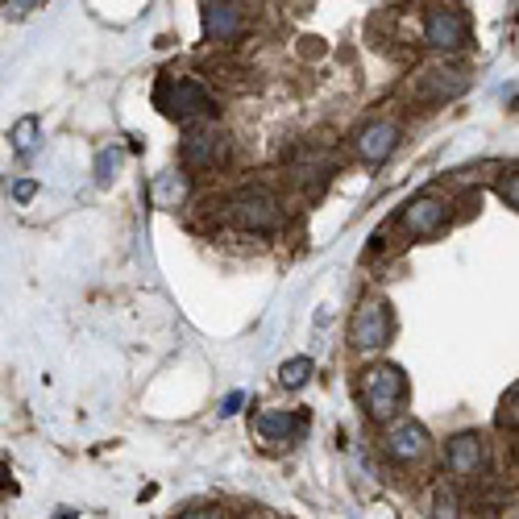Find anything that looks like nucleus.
<instances>
[{
	"label": "nucleus",
	"mask_w": 519,
	"mask_h": 519,
	"mask_svg": "<svg viewBox=\"0 0 519 519\" xmlns=\"http://www.w3.org/2000/svg\"><path fill=\"white\" fill-rule=\"evenodd\" d=\"M407 395V378L399 366L391 362H378L362 374V403H366V412L374 420H391L399 412V403Z\"/></svg>",
	"instance_id": "obj_1"
},
{
	"label": "nucleus",
	"mask_w": 519,
	"mask_h": 519,
	"mask_svg": "<svg viewBox=\"0 0 519 519\" xmlns=\"http://www.w3.org/2000/svg\"><path fill=\"white\" fill-rule=\"evenodd\" d=\"M158 108L167 113L171 121H183V125H196V121H208L216 113L212 96L196 84V79H167V84L158 88Z\"/></svg>",
	"instance_id": "obj_2"
},
{
	"label": "nucleus",
	"mask_w": 519,
	"mask_h": 519,
	"mask_svg": "<svg viewBox=\"0 0 519 519\" xmlns=\"http://www.w3.org/2000/svg\"><path fill=\"white\" fill-rule=\"evenodd\" d=\"M424 42L432 50H461L470 42V17L457 5H436L424 13Z\"/></svg>",
	"instance_id": "obj_3"
},
{
	"label": "nucleus",
	"mask_w": 519,
	"mask_h": 519,
	"mask_svg": "<svg viewBox=\"0 0 519 519\" xmlns=\"http://www.w3.org/2000/svg\"><path fill=\"white\" fill-rule=\"evenodd\" d=\"M225 154H229V142H225L221 129L187 125V142H183V162H187V167L212 171V167H221V162H225Z\"/></svg>",
	"instance_id": "obj_4"
},
{
	"label": "nucleus",
	"mask_w": 519,
	"mask_h": 519,
	"mask_svg": "<svg viewBox=\"0 0 519 519\" xmlns=\"http://www.w3.org/2000/svg\"><path fill=\"white\" fill-rule=\"evenodd\" d=\"M233 221L241 229H250V233H270L279 225V200L270 196V191H262V187L241 191V196L233 200Z\"/></svg>",
	"instance_id": "obj_5"
},
{
	"label": "nucleus",
	"mask_w": 519,
	"mask_h": 519,
	"mask_svg": "<svg viewBox=\"0 0 519 519\" xmlns=\"http://www.w3.org/2000/svg\"><path fill=\"white\" fill-rule=\"evenodd\" d=\"M353 345L358 349H378L387 345L391 337V308L382 304V299H370V304L358 308V316H353Z\"/></svg>",
	"instance_id": "obj_6"
},
{
	"label": "nucleus",
	"mask_w": 519,
	"mask_h": 519,
	"mask_svg": "<svg viewBox=\"0 0 519 519\" xmlns=\"http://www.w3.org/2000/svg\"><path fill=\"white\" fill-rule=\"evenodd\" d=\"M399 146V125L395 121H370L358 138H353V150H358L362 162H370V167H378V162H387Z\"/></svg>",
	"instance_id": "obj_7"
},
{
	"label": "nucleus",
	"mask_w": 519,
	"mask_h": 519,
	"mask_svg": "<svg viewBox=\"0 0 519 519\" xmlns=\"http://www.w3.org/2000/svg\"><path fill=\"white\" fill-rule=\"evenodd\" d=\"M482 461H486V449H482L478 432H457L449 441V449H445V466L457 478H474L482 470Z\"/></svg>",
	"instance_id": "obj_8"
},
{
	"label": "nucleus",
	"mask_w": 519,
	"mask_h": 519,
	"mask_svg": "<svg viewBox=\"0 0 519 519\" xmlns=\"http://www.w3.org/2000/svg\"><path fill=\"white\" fill-rule=\"evenodd\" d=\"M304 416H295V412H283V407H266V412L258 416V436L266 445H295L299 436H304Z\"/></svg>",
	"instance_id": "obj_9"
},
{
	"label": "nucleus",
	"mask_w": 519,
	"mask_h": 519,
	"mask_svg": "<svg viewBox=\"0 0 519 519\" xmlns=\"http://www.w3.org/2000/svg\"><path fill=\"white\" fill-rule=\"evenodd\" d=\"M387 453L395 457V461H420L424 453H428V432H424V424H416V420H399V424H391L387 428Z\"/></svg>",
	"instance_id": "obj_10"
},
{
	"label": "nucleus",
	"mask_w": 519,
	"mask_h": 519,
	"mask_svg": "<svg viewBox=\"0 0 519 519\" xmlns=\"http://www.w3.org/2000/svg\"><path fill=\"white\" fill-rule=\"evenodd\" d=\"M445 216H449V204L445 200H436V196H416L412 204L403 208V229L412 233V237H428L445 225Z\"/></svg>",
	"instance_id": "obj_11"
},
{
	"label": "nucleus",
	"mask_w": 519,
	"mask_h": 519,
	"mask_svg": "<svg viewBox=\"0 0 519 519\" xmlns=\"http://www.w3.org/2000/svg\"><path fill=\"white\" fill-rule=\"evenodd\" d=\"M241 25H245V5H233V0H212V5H204V34L212 42L237 38Z\"/></svg>",
	"instance_id": "obj_12"
},
{
	"label": "nucleus",
	"mask_w": 519,
	"mask_h": 519,
	"mask_svg": "<svg viewBox=\"0 0 519 519\" xmlns=\"http://www.w3.org/2000/svg\"><path fill=\"white\" fill-rule=\"evenodd\" d=\"M466 84H470V75L466 71H457V67H428L424 75H420V96L424 100H449V96H457V92H466Z\"/></svg>",
	"instance_id": "obj_13"
},
{
	"label": "nucleus",
	"mask_w": 519,
	"mask_h": 519,
	"mask_svg": "<svg viewBox=\"0 0 519 519\" xmlns=\"http://www.w3.org/2000/svg\"><path fill=\"white\" fill-rule=\"evenodd\" d=\"M150 196H154L158 208H179V204L187 200V175L162 171V175L154 179V187H150Z\"/></svg>",
	"instance_id": "obj_14"
},
{
	"label": "nucleus",
	"mask_w": 519,
	"mask_h": 519,
	"mask_svg": "<svg viewBox=\"0 0 519 519\" xmlns=\"http://www.w3.org/2000/svg\"><path fill=\"white\" fill-rule=\"evenodd\" d=\"M13 150L21 154V158H30L34 150H38V138H42V125H38V117H21L17 125H13Z\"/></svg>",
	"instance_id": "obj_15"
},
{
	"label": "nucleus",
	"mask_w": 519,
	"mask_h": 519,
	"mask_svg": "<svg viewBox=\"0 0 519 519\" xmlns=\"http://www.w3.org/2000/svg\"><path fill=\"white\" fill-rule=\"evenodd\" d=\"M312 358H287L283 366H279V387H287V391H299L304 382L312 378Z\"/></svg>",
	"instance_id": "obj_16"
},
{
	"label": "nucleus",
	"mask_w": 519,
	"mask_h": 519,
	"mask_svg": "<svg viewBox=\"0 0 519 519\" xmlns=\"http://www.w3.org/2000/svg\"><path fill=\"white\" fill-rule=\"evenodd\" d=\"M121 162H125V150H121V146H104V150L96 154V179H100V183H113L117 171H121Z\"/></svg>",
	"instance_id": "obj_17"
},
{
	"label": "nucleus",
	"mask_w": 519,
	"mask_h": 519,
	"mask_svg": "<svg viewBox=\"0 0 519 519\" xmlns=\"http://www.w3.org/2000/svg\"><path fill=\"white\" fill-rule=\"evenodd\" d=\"M34 196H38V183H34V179H21V183H13V200H17V204H30Z\"/></svg>",
	"instance_id": "obj_18"
},
{
	"label": "nucleus",
	"mask_w": 519,
	"mask_h": 519,
	"mask_svg": "<svg viewBox=\"0 0 519 519\" xmlns=\"http://www.w3.org/2000/svg\"><path fill=\"white\" fill-rule=\"evenodd\" d=\"M499 196H503V200H507V204H511V208H515V204H519V187H515V175H511V179H503V183H499Z\"/></svg>",
	"instance_id": "obj_19"
},
{
	"label": "nucleus",
	"mask_w": 519,
	"mask_h": 519,
	"mask_svg": "<svg viewBox=\"0 0 519 519\" xmlns=\"http://www.w3.org/2000/svg\"><path fill=\"white\" fill-rule=\"evenodd\" d=\"M38 5H34V0H21V5H9V17H25V13H34Z\"/></svg>",
	"instance_id": "obj_20"
},
{
	"label": "nucleus",
	"mask_w": 519,
	"mask_h": 519,
	"mask_svg": "<svg viewBox=\"0 0 519 519\" xmlns=\"http://www.w3.org/2000/svg\"><path fill=\"white\" fill-rule=\"evenodd\" d=\"M241 399H245V395H229V399H225V407H221V412H225V416H233V412H237V407H241Z\"/></svg>",
	"instance_id": "obj_21"
},
{
	"label": "nucleus",
	"mask_w": 519,
	"mask_h": 519,
	"mask_svg": "<svg viewBox=\"0 0 519 519\" xmlns=\"http://www.w3.org/2000/svg\"><path fill=\"white\" fill-rule=\"evenodd\" d=\"M183 519H216V515H212V511H187Z\"/></svg>",
	"instance_id": "obj_22"
},
{
	"label": "nucleus",
	"mask_w": 519,
	"mask_h": 519,
	"mask_svg": "<svg viewBox=\"0 0 519 519\" xmlns=\"http://www.w3.org/2000/svg\"><path fill=\"white\" fill-rule=\"evenodd\" d=\"M0 490H5V466H0Z\"/></svg>",
	"instance_id": "obj_23"
}]
</instances>
